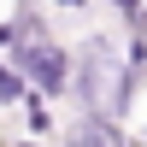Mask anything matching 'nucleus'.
Wrapping results in <instances>:
<instances>
[{
  "label": "nucleus",
  "instance_id": "nucleus-3",
  "mask_svg": "<svg viewBox=\"0 0 147 147\" xmlns=\"http://www.w3.org/2000/svg\"><path fill=\"white\" fill-rule=\"evenodd\" d=\"M65 147H129V141H124V129H118L112 118H100V112H82V118H71Z\"/></svg>",
  "mask_w": 147,
  "mask_h": 147
},
{
  "label": "nucleus",
  "instance_id": "nucleus-7",
  "mask_svg": "<svg viewBox=\"0 0 147 147\" xmlns=\"http://www.w3.org/2000/svg\"><path fill=\"white\" fill-rule=\"evenodd\" d=\"M59 6H71V12H82V6H88V0H59Z\"/></svg>",
  "mask_w": 147,
  "mask_h": 147
},
{
  "label": "nucleus",
  "instance_id": "nucleus-6",
  "mask_svg": "<svg viewBox=\"0 0 147 147\" xmlns=\"http://www.w3.org/2000/svg\"><path fill=\"white\" fill-rule=\"evenodd\" d=\"M118 6V18L129 24V35H147V12H141V0H112Z\"/></svg>",
  "mask_w": 147,
  "mask_h": 147
},
{
  "label": "nucleus",
  "instance_id": "nucleus-1",
  "mask_svg": "<svg viewBox=\"0 0 147 147\" xmlns=\"http://www.w3.org/2000/svg\"><path fill=\"white\" fill-rule=\"evenodd\" d=\"M118 71H124V59H118L112 41H82V53H71V94H77L82 112H100L106 118V100H112V82Z\"/></svg>",
  "mask_w": 147,
  "mask_h": 147
},
{
  "label": "nucleus",
  "instance_id": "nucleus-2",
  "mask_svg": "<svg viewBox=\"0 0 147 147\" xmlns=\"http://www.w3.org/2000/svg\"><path fill=\"white\" fill-rule=\"evenodd\" d=\"M6 65L18 71V77L30 82V94H41V100H59V94H71V53H65L59 41L18 47V53H6Z\"/></svg>",
  "mask_w": 147,
  "mask_h": 147
},
{
  "label": "nucleus",
  "instance_id": "nucleus-4",
  "mask_svg": "<svg viewBox=\"0 0 147 147\" xmlns=\"http://www.w3.org/2000/svg\"><path fill=\"white\" fill-rule=\"evenodd\" d=\"M24 129H30V141L53 136V106H47L41 94H24Z\"/></svg>",
  "mask_w": 147,
  "mask_h": 147
},
{
  "label": "nucleus",
  "instance_id": "nucleus-5",
  "mask_svg": "<svg viewBox=\"0 0 147 147\" xmlns=\"http://www.w3.org/2000/svg\"><path fill=\"white\" fill-rule=\"evenodd\" d=\"M24 94H30V82H24L12 65H0V106H24Z\"/></svg>",
  "mask_w": 147,
  "mask_h": 147
},
{
  "label": "nucleus",
  "instance_id": "nucleus-8",
  "mask_svg": "<svg viewBox=\"0 0 147 147\" xmlns=\"http://www.w3.org/2000/svg\"><path fill=\"white\" fill-rule=\"evenodd\" d=\"M18 147H41V141H18Z\"/></svg>",
  "mask_w": 147,
  "mask_h": 147
}]
</instances>
